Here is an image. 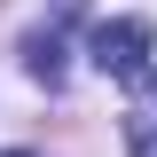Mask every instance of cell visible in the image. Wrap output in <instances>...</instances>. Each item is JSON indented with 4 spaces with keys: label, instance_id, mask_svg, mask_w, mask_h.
Wrapping results in <instances>:
<instances>
[{
    "label": "cell",
    "instance_id": "1",
    "mask_svg": "<svg viewBox=\"0 0 157 157\" xmlns=\"http://www.w3.org/2000/svg\"><path fill=\"white\" fill-rule=\"evenodd\" d=\"M94 63L118 78V86L149 78V24H141V16H110V24L94 32Z\"/></svg>",
    "mask_w": 157,
    "mask_h": 157
},
{
    "label": "cell",
    "instance_id": "2",
    "mask_svg": "<svg viewBox=\"0 0 157 157\" xmlns=\"http://www.w3.org/2000/svg\"><path fill=\"white\" fill-rule=\"evenodd\" d=\"M24 71H32V78H47V86L63 78V32H55V24L24 39Z\"/></svg>",
    "mask_w": 157,
    "mask_h": 157
},
{
    "label": "cell",
    "instance_id": "3",
    "mask_svg": "<svg viewBox=\"0 0 157 157\" xmlns=\"http://www.w3.org/2000/svg\"><path fill=\"white\" fill-rule=\"evenodd\" d=\"M126 157H157V118H126Z\"/></svg>",
    "mask_w": 157,
    "mask_h": 157
},
{
    "label": "cell",
    "instance_id": "4",
    "mask_svg": "<svg viewBox=\"0 0 157 157\" xmlns=\"http://www.w3.org/2000/svg\"><path fill=\"white\" fill-rule=\"evenodd\" d=\"M0 157H32V149H0Z\"/></svg>",
    "mask_w": 157,
    "mask_h": 157
}]
</instances>
